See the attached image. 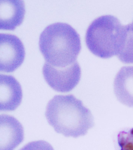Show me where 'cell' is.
<instances>
[{"label": "cell", "mask_w": 133, "mask_h": 150, "mask_svg": "<svg viewBox=\"0 0 133 150\" xmlns=\"http://www.w3.org/2000/svg\"><path fill=\"white\" fill-rule=\"evenodd\" d=\"M25 49L17 36L0 33V71L11 73L23 63Z\"/></svg>", "instance_id": "cell-5"}, {"label": "cell", "mask_w": 133, "mask_h": 150, "mask_svg": "<svg viewBox=\"0 0 133 150\" xmlns=\"http://www.w3.org/2000/svg\"><path fill=\"white\" fill-rule=\"evenodd\" d=\"M130 26H131V29H132V30L133 32V21L132 23H130Z\"/></svg>", "instance_id": "cell-13"}, {"label": "cell", "mask_w": 133, "mask_h": 150, "mask_svg": "<svg viewBox=\"0 0 133 150\" xmlns=\"http://www.w3.org/2000/svg\"><path fill=\"white\" fill-rule=\"evenodd\" d=\"M119 150H133V128L120 131L118 134Z\"/></svg>", "instance_id": "cell-11"}, {"label": "cell", "mask_w": 133, "mask_h": 150, "mask_svg": "<svg viewBox=\"0 0 133 150\" xmlns=\"http://www.w3.org/2000/svg\"><path fill=\"white\" fill-rule=\"evenodd\" d=\"M127 33L121 50L117 57L122 62L133 64V32L130 24L127 25Z\"/></svg>", "instance_id": "cell-10"}, {"label": "cell", "mask_w": 133, "mask_h": 150, "mask_svg": "<svg viewBox=\"0 0 133 150\" xmlns=\"http://www.w3.org/2000/svg\"><path fill=\"white\" fill-rule=\"evenodd\" d=\"M45 116L55 130L67 137L84 136L94 125L91 112L72 94L54 96L47 105Z\"/></svg>", "instance_id": "cell-1"}, {"label": "cell", "mask_w": 133, "mask_h": 150, "mask_svg": "<svg viewBox=\"0 0 133 150\" xmlns=\"http://www.w3.org/2000/svg\"><path fill=\"white\" fill-rule=\"evenodd\" d=\"M19 150H54L49 143L43 140L33 141L27 144Z\"/></svg>", "instance_id": "cell-12"}, {"label": "cell", "mask_w": 133, "mask_h": 150, "mask_svg": "<svg viewBox=\"0 0 133 150\" xmlns=\"http://www.w3.org/2000/svg\"><path fill=\"white\" fill-rule=\"evenodd\" d=\"M24 130L15 117L0 115V150H14L23 141Z\"/></svg>", "instance_id": "cell-6"}, {"label": "cell", "mask_w": 133, "mask_h": 150, "mask_svg": "<svg viewBox=\"0 0 133 150\" xmlns=\"http://www.w3.org/2000/svg\"><path fill=\"white\" fill-rule=\"evenodd\" d=\"M114 91L121 103L133 108V66H124L117 73Z\"/></svg>", "instance_id": "cell-9"}, {"label": "cell", "mask_w": 133, "mask_h": 150, "mask_svg": "<svg viewBox=\"0 0 133 150\" xmlns=\"http://www.w3.org/2000/svg\"><path fill=\"white\" fill-rule=\"evenodd\" d=\"M25 13L23 1H0V30H14L23 23Z\"/></svg>", "instance_id": "cell-8"}, {"label": "cell", "mask_w": 133, "mask_h": 150, "mask_svg": "<svg viewBox=\"0 0 133 150\" xmlns=\"http://www.w3.org/2000/svg\"><path fill=\"white\" fill-rule=\"evenodd\" d=\"M21 86L14 77L0 74V111H13L21 104Z\"/></svg>", "instance_id": "cell-7"}, {"label": "cell", "mask_w": 133, "mask_h": 150, "mask_svg": "<svg viewBox=\"0 0 133 150\" xmlns=\"http://www.w3.org/2000/svg\"><path fill=\"white\" fill-rule=\"evenodd\" d=\"M39 47L46 63L63 68L76 62L81 44L74 28L67 23H57L45 28L40 35Z\"/></svg>", "instance_id": "cell-2"}, {"label": "cell", "mask_w": 133, "mask_h": 150, "mask_svg": "<svg viewBox=\"0 0 133 150\" xmlns=\"http://www.w3.org/2000/svg\"><path fill=\"white\" fill-rule=\"evenodd\" d=\"M43 74L47 83L54 90L68 92L79 83L81 70L77 61L63 68L54 67L46 62L43 67Z\"/></svg>", "instance_id": "cell-4"}, {"label": "cell", "mask_w": 133, "mask_h": 150, "mask_svg": "<svg viewBox=\"0 0 133 150\" xmlns=\"http://www.w3.org/2000/svg\"><path fill=\"white\" fill-rule=\"evenodd\" d=\"M127 25H122L117 17L103 15L91 23L86 33L85 41L89 50L102 59L118 56L123 45Z\"/></svg>", "instance_id": "cell-3"}]
</instances>
